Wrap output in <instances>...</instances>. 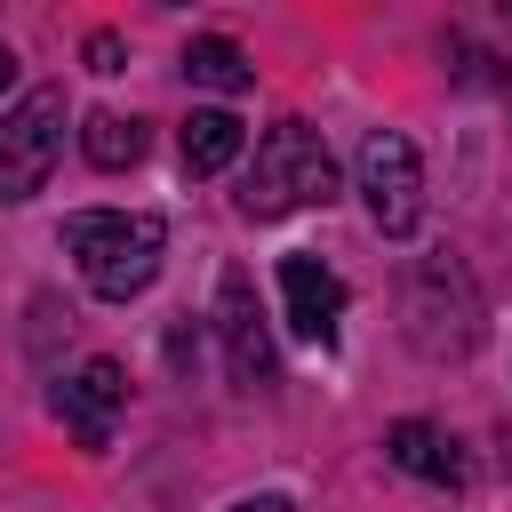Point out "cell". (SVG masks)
I'll return each instance as SVG.
<instances>
[{"mask_svg":"<svg viewBox=\"0 0 512 512\" xmlns=\"http://www.w3.org/2000/svg\"><path fill=\"white\" fill-rule=\"evenodd\" d=\"M8 88H16V48L0 40V96H8Z\"/></svg>","mask_w":512,"mask_h":512,"instance_id":"9a60e30c","label":"cell"},{"mask_svg":"<svg viewBox=\"0 0 512 512\" xmlns=\"http://www.w3.org/2000/svg\"><path fill=\"white\" fill-rule=\"evenodd\" d=\"M176 144H184V168H192V176H224V168L248 152V128H240V112L200 104V112L176 128Z\"/></svg>","mask_w":512,"mask_h":512,"instance_id":"30bf717a","label":"cell"},{"mask_svg":"<svg viewBox=\"0 0 512 512\" xmlns=\"http://www.w3.org/2000/svg\"><path fill=\"white\" fill-rule=\"evenodd\" d=\"M216 336H224V368L240 392L272 384V336H264V312H256V280L240 264H224L216 280Z\"/></svg>","mask_w":512,"mask_h":512,"instance_id":"8992f818","label":"cell"},{"mask_svg":"<svg viewBox=\"0 0 512 512\" xmlns=\"http://www.w3.org/2000/svg\"><path fill=\"white\" fill-rule=\"evenodd\" d=\"M384 456H392L408 480L464 488V448H456V432H440V424H424V416H400V424L384 432Z\"/></svg>","mask_w":512,"mask_h":512,"instance_id":"9c48e42d","label":"cell"},{"mask_svg":"<svg viewBox=\"0 0 512 512\" xmlns=\"http://www.w3.org/2000/svg\"><path fill=\"white\" fill-rule=\"evenodd\" d=\"M352 168H360L368 224H376L384 240H408V232L424 224V160H416V144H408L400 128H368Z\"/></svg>","mask_w":512,"mask_h":512,"instance_id":"277c9868","label":"cell"},{"mask_svg":"<svg viewBox=\"0 0 512 512\" xmlns=\"http://www.w3.org/2000/svg\"><path fill=\"white\" fill-rule=\"evenodd\" d=\"M184 80H192V88H208V96H248V88H256V64H248L232 40L200 32V40L184 48Z\"/></svg>","mask_w":512,"mask_h":512,"instance_id":"8fae6325","label":"cell"},{"mask_svg":"<svg viewBox=\"0 0 512 512\" xmlns=\"http://www.w3.org/2000/svg\"><path fill=\"white\" fill-rule=\"evenodd\" d=\"M280 304H288V328H296L304 344H336V328H344V280H336L312 248L280 256Z\"/></svg>","mask_w":512,"mask_h":512,"instance_id":"52a82bcc","label":"cell"},{"mask_svg":"<svg viewBox=\"0 0 512 512\" xmlns=\"http://www.w3.org/2000/svg\"><path fill=\"white\" fill-rule=\"evenodd\" d=\"M120 400H128V368L120 360H80V376H64L56 384V416L72 424V440L80 448H104L112 440V416H120Z\"/></svg>","mask_w":512,"mask_h":512,"instance_id":"ba28073f","label":"cell"},{"mask_svg":"<svg viewBox=\"0 0 512 512\" xmlns=\"http://www.w3.org/2000/svg\"><path fill=\"white\" fill-rule=\"evenodd\" d=\"M232 512H296V496H280V488H264V496H240Z\"/></svg>","mask_w":512,"mask_h":512,"instance_id":"5bb4252c","label":"cell"},{"mask_svg":"<svg viewBox=\"0 0 512 512\" xmlns=\"http://www.w3.org/2000/svg\"><path fill=\"white\" fill-rule=\"evenodd\" d=\"M88 64L96 72H120V32H88Z\"/></svg>","mask_w":512,"mask_h":512,"instance_id":"4fadbf2b","label":"cell"},{"mask_svg":"<svg viewBox=\"0 0 512 512\" xmlns=\"http://www.w3.org/2000/svg\"><path fill=\"white\" fill-rule=\"evenodd\" d=\"M64 248L80 264V280L104 296V304H128L160 280V248H168V224L160 216H128V208H88L64 224Z\"/></svg>","mask_w":512,"mask_h":512,"instance_id":"7a4b0ae2","label":"cell"},{"mask_svg":"<svg viewBox=\"0 0 512 512\" xmlns=\"http://www.w3.org/2000/svg\"><path fill=\"white\" fill-rule=\"evenodd\" d=\"M328 200H336V160H328L320 128L272 120V128L256 136V160L240 168V216H248V224H272V216L328 208Z\"/></svg>","mask_w":512,"mask_h":512,"instance_id":"6da1fadb","label":"cell"},{"mask_svg":"<svg viewBox=\"0 0 512 512\" xmlns=\"http://www.w3.org/2000/svg\"><path fill=\"white\" fill-rule=\"evenodd\" d=\"M504 472H512V440H504Z\"/></svg>","mask_w":512,"mask_h":512,"instance_id":"2e32d148","label":"cell"},{"mask_svg":"<svg viewBox=\"0 0 512 512\" xmlns=\"http://www.w3.org/2000/svg\"><path fill=\"white\" fill-rule=\"evenodd\" d=\"M64 152V88H24L0 112V200H32Z\"/></svg>","mask_w":512,"mask_h":512,"instance_id":"5b68a950","label":"cell"},{"mask_svg":"<svg viewBox=\"0 0 512 512\" xmlns=\"http://www.w3.org/2000/svg\"><path fill=\"white\" fill-rule=\"evenodd\" d=\"M400 312H408V344H416L424 360H464V352L480 344V288H472V272H464L448 248L408 264Z\"/></svg>","mask_w":512,"mask_h":512,"instance_id":"3957f363","label":"cell"},{"mask_svg":"<svg viewBox=\"0 0 512 512\" xmlns=\"http://www.w3.org/2000/svg\"><path fill=\"white\" fill-rule=\"evenodd\" d=\"M80 152H88L104 176H120V168L144 160V120H136V112H88V120H80Z\"/></svg>","mask_w":512,"mask_h":512,"instance_id":"7c38bea8","label":"cell"}]
</instances>
